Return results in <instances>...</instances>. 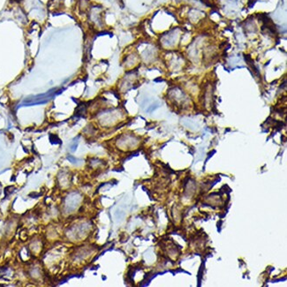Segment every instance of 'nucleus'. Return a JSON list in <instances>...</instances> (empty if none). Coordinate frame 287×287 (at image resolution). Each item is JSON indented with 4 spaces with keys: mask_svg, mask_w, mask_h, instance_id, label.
Returning <instances> with one entry per match:
<instances>
[{
    "mask_svg": "<svg viewBox=\"0 0 287 287\" xmlns=\"http://www.w3.org/2000/svg\"><path fill=\"white\" fill-rule=\"evenodd\" d=\"M80 200V196L78 194H75V193L70 194L66 197L65 201V211L69 214L75 210L79 206Z\"/></svg>",
    "mask_w": 287,
    "mask_h": 287,
    "instance_id": "1",
    "label": "nucleus"
},
{
    "mask_svg": "<svg viewBox=\"0 0 287 287\" xmlns=\"http://www.w3.org/2000/svg\"><path fill=\"white\" fill-rule=\"evenodd\" d=\"M118 145L119 147L123 149H130L131 148L135 147L138 143V139L136 137H134L133 135H127V134H124L122 135L119 141H118Z\"/></svg>",
    "mask_w": 287,
    "mask_h": 287,
    "instance_id": "2",
    "label": "nucleus"
},
{
    "mask_svg": "<svg viewBox=\"0 0 287 287\" xmlns=\"http://www.w3.org/2000/svg\"><path fill=\"white\" fill-rule=\"evenodd\" d=\"M138 62V57L136 54H134V53H132L131 55H128L127 57H126V61H125V64H126V67H128V69H130V67H132V66H134Z\"/></svg>",
    "mask_w": 287,
    "mask_h": 287,
    "instance_id": "3",
    "label": "nucleus"
},
{
    "mask_svg": "<svg viewBox=\"0 0 287 287\" xmlns=\"http://www.w3.org/2000/svg\"><path fill=\"white\" fill-rule=\"evenodd\" d=\"M58 178H59V183L61 185V186H65L70 182V178H69L67 172H61V176H59Z\"/></svg>",
    "mask_w": 287,
    "mask_h": 287,
    "instance_id": "4",
    "label": "nucleus"
},
{
    "mask_svg": "<svg viewBox=\"0 0 287 287\" xmlns=\"http://www.w3.org/2000/svg\"><path fill=\"white\" fill-rule=\"evenodd\" d=\"M88 0H79L78 2V5H79V8H80V11H85L88 7Z\"/></svg>",
    "mask_w": 287,
    "mask_h": 287,
    "instance_id": "5",
    "label": "nucleus"
}]
</instances>
